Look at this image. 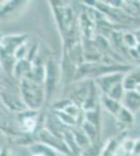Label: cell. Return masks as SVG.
<instances>
[{
	"instance_id": "3",
	"label": "cell",
	"mask_w": 140,
	"mask_h": 156,
	"mask_svg": "<svg viewBox=\"0 0 140 156\" xmlns=\"http://www.w3.org/2000/svg\"><path fill=\"white\" fill-rule=\"evenodd\" d=\"M120 75H111L103 79V89L104 90H106L107 93H109L112 90V87H115L117 83L119 82H123V79H119Z\"/></svg>"
},
{
	"instance_id": "7",
	"label": "cell",
	"mask_w": 140,
	"mask_h": 156,
	"mask_svg": "<svg viewBox=\"0 0 140 156\" xmlns=\"http://www.w3.org/2000/svg\"><path fill=\"white\" fill-rule=\"evenodd\" d=\"M135 49H136V51H137V54H138V57H140V44L137 45L136 48H135Z\"/></svg>"
},
{
	"instance_id": "8",
	"label": "cell",
	"mask_w": 140,
	"mask_h": 156,
	"mask_svg": "<svg viewBox=\"0 0 140 156\" xmlns=\"http://www.w3.org/2000/svg\"><path fill=\"white\" fill-rule=\"evenodd\" d=\"M135 90H136V92L138 93V94L140 95V84L137 85V87H136V89H135Z\"/></svg>"
},
{
	"instance_id": "5",
	"label": "cell",
	"mask_w": 140,
	"mask_h": 156,
	"mask_svg": "<svg viewBox=\"0 0 140 156\" xmlns=\"http://www.w3.org/2000/svg\"><path fill=\"white\" fill-rule=\"evenodd\" d=\"M123 42L128 45L131 48H136V46L138 45V42L136 40V37L132 34H126L123 36Z\"/></svg>"
},
{
	"instance_id": "1",
	"label": "cell",
	"mask_w": 140,
	"mask_h": 156,
	"mask_svg": "<svg viewBox=\"0 0 140 156\" xmlns=\"http://www.w3.org/2000/svg\"><path fill=\"white\" fill-rule=\"evenodd\" d=\"M121 105L130 112H135L140 109V95L136 90H126L123 99H121Z\"/></svg>"
},
{
	"instance_id": "4",
	"label": "cell",
	"mask_w": 140,
	"mask_h": 156,
	"mask_svg": "<svg viewBox=\"0 0 140 156\" xmlns=\"http://www.w3.org/2000/svg\"><path fill=\"white\" fill-rule=\"evenodd\" d=\"M105 102H106L107 108H108L111 112H113V114H115V115H119V112H120L121 109H123L121 103H119V101H116V100L111 99L110 97L106 98Z\"/></svg>"
},
{
	"instance_id": "6",
	"label": "cell",
	"mask_w": 140,
	"mask_h": 156,
	"mask_svg": "<svg viewBox=\"0 0 140 156\" xmlns=\"http://www.w3.org/2000/svg\"><path fill=\"white\" fill-rule=\"evenodd\" d=\"M135 37H136V40H137V42H138V44H140V30H139V31H137V32H136Z\"/></svg>"
},
{
	"instance_id": "2",
	"label": "cell",
	"mask_w": 140,
	"mask_h": 156,
	"mask_svg": "<svg viewBox=\"0 0 140 156\" xmlns=\"http://www.w3.org/2000/svg\"><path fill=\"white\" fill-rule=\"evenodd\" d=\"M123 87L126 90H134L136 87L140 84V69L136 71L132 72L131 74L128 75L123 81Z\"/></svg>"
}]
</instances>
